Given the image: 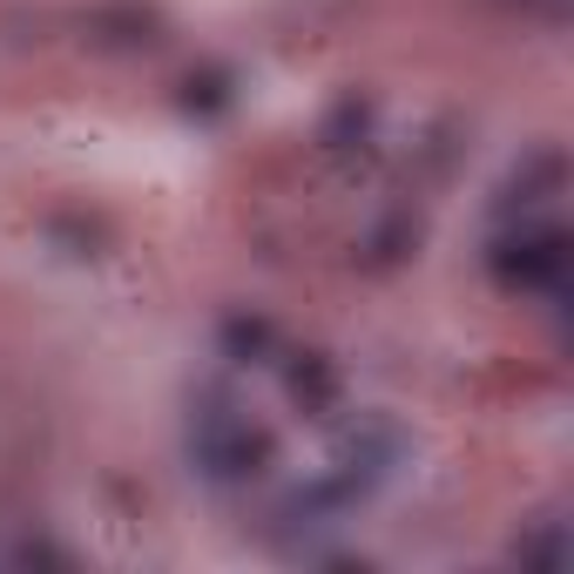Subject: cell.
<instances>
[{
  "instance_id": "cell-1",
  "label": "cell",
  "mask_w": 574,
  "mask_h": 574,
  "mask_svg": "<svg viewBox=\"0 0 574 574\" xmlns=\"http://www.w3.org/2000/svg\"><path fill=\"white\" fill-rule=\"evenodd\" d=\"M190 453H197V466H203L210 480H243V473H258V466L271 460V440L243 420L236 405L203 399V413H197V426H190Z\"/></svg>"
},
{
  "instance_id": "cell-2",
  "label": "cell",
  "mask_w": 574,
  "mask_h": 574,
  "mask_svg": "<svg viewBox=\"0 0 574 574\" xmlns=\"http://www.w3.org/2000/svg\"><path fill=\"white\" fill-rule=\"evenodd\" d=\"M494 264H501V278H514V284H547V278L561 271V236L547 230V236H527V243H507V251H501Z\"/></svg>"
}]
</instances>
